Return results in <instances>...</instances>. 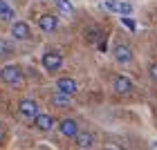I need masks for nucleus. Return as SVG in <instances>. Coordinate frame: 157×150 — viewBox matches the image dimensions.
Returning <instances> with one entry per match:
<instances>
[{
    "mask_svg": "<svg viewBox=\"0 0 157 150\" xmlns=\"http://www.w3.org/2000/svg\"><path fill=\"white\" fill-rule=\"evenodd\" d=\"M101 7L112 11V13H119V16H130L132 13V5L130 2H121V0H103Z\"/></svg>",
    "mask_w": 157,
    "mask_h": 150,
    "instance_id": "nucleus-1",
    "label": "nucleus"
},
{
    "mask_svg": "<svg viewBox=\"0 0 157 150\" xmlns=\"http://www.w3.org/2000/svg\"><path fill=\"white\" fill-rule=\"evenodd\" d=\"M0 78H2L5 83H9V85H18L20 81H23V74H20L18 65H5L2 69H0Z\"/></svg>",
    "mask_w": 157,
    "mask_h": 150,
    "instance_id": "nucleus-2",
    "label": "nucleus"
},
{
    "mask_svg": "<svg viewBox=\"0 0 157 150\" xmlns=\"http://www.w3.org/2000/svg\"><path fill=\"white\" fill-rule=\"evenodd\" d=\"M61 65H63V56L59 52H45L43 54V67L47 72H56V69H61Z\"/></svg>",
    "mask_w": 157,
    "mask_h": 150,
    "instance_id": "nucleus-3",
    "label": "nucleus"
},
{
    "mask_svg": "<svg viewBox=\"0 0 157 150\" xmlns=\"http://www.w3.org/2000/svg\"><path fill=\"white\" fill-rule=\"evenodd\" d=\"M56 92H61V94H67V96L76 94V81H74V78H70V76L59 78V81H56Z\"/></svg>",
    "mask_w": 157,
    "mask_h": 150,
    "instance_id": "nucleus-4",
    "label": "nucleus"
},
{
    "mask_svg": "<svg viewBox=\"0 0 157 150\" xmlns=\"http://www.w3.org/2000/svg\"><path fill=\"white\" fill-rule=\"evenodd\" d=\"M11 36L16 38V40H27L32 36V29H29V25L23 23V20H16V23L11 25Z\"/></svg>",
    "mask_w": 157,
    "mask_h": 150,
    "instance_id": "nucleus-5",
    "label": "nucleus"
},
{
    "mask_svg": "<svg viewBox=\"0 0 157 150\" xmlns=\"http://www.w3.org/2000/svg\"><path fill=\"white\" fill-rule=\"evenodd\" d=\"M18 112L23 114V117H27V119H34L38 114V103L32 101V99H23V101L18 103Z\"/></svg>",
    "mask_w": 157,
    "mask_h": 150,
    "instance_id": "nucleus-6",
    "label": "nucleus"
},
{
    "mask_svg": "<svg viewBox=\"0 0 157 150\" xmlns=\"http://www.w3.org/2000/svg\"><path fill=\"white\" fill-rule=\"evenodd\" d=\"M59 130H61L63 137L74 139V137H76V132H78V126H76V121H74V119H63L61 123H59Z\"/></svg>",
    "mask_w": 157,
    "mask_h": 150,
    "instance_id": "nucleus-7",
    "label": "nucleus"
},
{
    "mask_svg": "<svg viewBox=\"0 0 157 150\" xmlns=\"http://www.w3.org/2000/svg\"><path fill=\"white\" fill-rule=\"evenodd\" d=\"M38 27H40L43 32L52 34L56 27H59V20H56V16H52V13H43V16L38 18Z\"/></svg>",
    "mask_w": 157,
    "mask_h": 150,
    "instance_id": "nucleus-8",
    "label": "nucleus"
},
{
    "mask_svg": "<svg viewBox=\"0 0 157 150\" xmlns=\"http://www.w3.org/2000/svg\"><path fill=\"white\" fill-rule=\"evenodd\" d=\"M34 126L38 128V130H43V132H49L54 128V117H49V114H36L34 117Z\"/></svg>",
    "mask_w": 157,
    "mask_h": 150,
    "instance_id": "nucleus-9",
    "label": "nucleus"
},
{
    "mask_svg": "<svg viewBox=\"0 0 157 150\" xmlns=\"http://www.w3.org/2000/svg\"><path fill=\"white\" fill-rule=\"evenodd\" d=\"M115 90L119 92V94H128V92L132 90V81L128 76H115Z\"/></svg>",
    "mask_w": 157,
    "mask_h": 150,
    "instance_id": "nucleus-10",
    "label": "nucleus"
},
{
    "mask_svg": "<svg viewBox=\"0 0 157 150\" xmlns=\"http://www.w3.org/2000/svg\"><path fill=\"white\" fill-rule=\"evenodd\" d=\"M76 146L81 150H90L92 144H94V137H92V132H76Z\"/></svg>",
    "mask_w": 157,
    "mask_h": 150,
    "instance_id": "nucleus-11",
    "label": "nucleus"
},
{
    "mask_svg": "<svg viewBox=\"0 0 157 150\" xmlns=\"http://www.w3.org/2000/svg\"><path fill=\"white\" fill-rule=\"evenodd\" d=\"M115 58H117V63H130L132 61L130 47H128V45H117L115 47Z\"/></svg>",
    "mask_w": 157,
    "mask_h": 150,
    "instance_id": "nucleus-12",
    "label": "nucleus"
},
{
    "mask_svg": "<svg viewBox=\"0 0 157 150\" xmlns=\"http://www.w3.org/2000/svg\"><path fill=\"white\" fill-rule=\"evenodd\" d=\"M56 7H59V11L65 13V16H72L74 13V5L70 2V0H56Z\"/></svg>",
    "mask_w": 157,
    "mask_h": 150,
    "instance_id": "nucleus-13",
    "label": "nucleus"
},
{
    "mask_svg": "<svg viewBox=\"0 0 157 150\" xmlns=\"http://www.w3.org/2000/svg\"><path fill=\"white\" fill-rule=\"evenodd\" d=\"M0 18L2 20H13V9L5 2V0H0Z\"/></svg>",
    "mask_w": 157,
    "mask_h": 150,
    "instance_id": "nucleus-14",
    "label": "nucleus"
},
{
    "mask_svg": "<svg viewBox=\"0 0 157 150\" xmlns=\"http://www.w3.org/2000/svg\"><path fill=\"white\" fill-rule=\"evenodd\" d=\"M52 103L59 105V108H65V105L70 103V96H67V94H61V92H56V94L52 96Z\"/></svg>",
    "mask_w": 157,
    "mask_h": 150,
    "instance_id": "nucleus-15",
    "label": "nucleus"
},
{
    "mask_svg": "<svg viewBox=\"0 0 157 150\" xmlns=\"http://www.w3.org/2000/svg\"><path fill=\"white\" fill-rule=\"evenodd\" d=\"M121 25H124V27H128L130 32H135V29H137L135 20H132V18H128V16H121Z\"/></svg>",
    "mask_w": 157,
    "mask_h": 150,
    "instance_id": "nucleus-16",
    "label": "nucleus"
},
{
    "mask_svg": "<svg viewBox=\"0 0 157 150\" xmlns=\"http://www.w3.org/2000/svg\"><path fill=\"white\" fill-rule=\"evenodd\" d=\"M11 52V45L7 40H0V54H9Z\"/></svg>",
    "mask_w": 157,
    "mask_h": 150,
    "instance_id": "nucleus-17",
    "label": "nucleus"
},
{
    "mask_svg": "<svg viewBox=\"0 0 157 150\" xmlns=\"http://www.w3.org/2000/svg\"><path fill=\"white\" fill-rule=\"evenodd\" d=\"M148 74H151V78H153V81L157 83V63H153V65H151V69H148Z\"/></svg>",
    "mask_w": 157,
    "mask_h": 150,
    "instance_id": "nucleus-18",
    "label": "nucleus"
},
{
    "mask_svg": "<svg viewBox=\"0 0 157 150\" xmlns=\"http://www.w3.org/2000/svg\"><path fill=\"white\" fill-rule=\"evenodd\" d=\"M2 139H5V128L0 126V141H2Z\"/></svg>",
    "mask_w": 157,
    "mask_h": 150,
    "instance_id": "nucleus-19",
    "label": "nucleus"
},
{
    "mask_svg": "<svg viewBox=\"0 0 157 150\" xmlns=\"http://www.w3.org/2000/svg\"><path fill=\"white\" fill-rule=\"evenodd\" d=\"M148 150H157V141H155V144H151V148H148Z\"/></svg>",
    "mask_w": 157,
    "mask_h": 150,
    "instance_id": "nucleus-20",
    "label": "nucleus"
}]
</instances>
